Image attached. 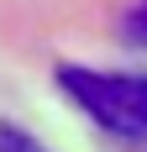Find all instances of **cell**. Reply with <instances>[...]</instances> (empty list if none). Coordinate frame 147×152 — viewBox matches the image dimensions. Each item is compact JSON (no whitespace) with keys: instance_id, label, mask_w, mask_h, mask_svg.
Instances as JSON below:
<instances>
[{"instance_id":"6da1fadb","label":"cell","mask_w":147,"mask_h":152,"mask_svg":"<svg viewBox=\"0 0 147 152\" xmlns=\"http://www.w3.org/2000/svg\"><path fill=\"white\" fill-rule=\"evenodd\" d=\"M58 84L74 105H84L110 137L147 142V74H100V68H79L63 63Z\"/></svg>"},{"instance_id":"7a4b0ae2","label":"cell","mask_w":147,"mask_h":152,"mask_svg":"<svg viewBox=\"0 0 147 152\" xmlns=\"http://www.w3.org/2000/svg\"><path fill=\"white\" fill-rule=\"evenodd\" d=\"M0 152H47V147H42V142H32L21 126H5V121H0Z\"/></svg>"},{"instance_id":"3957f363","label":"cell","mask_w":147,"mask_h":152,"mask_svg":"<svg viewBox=\"0 0 147 152\" xmlns=\"http://www.w3.org/2000/svg\"><path fill=\"white\" fill-rule=\"evenodd\" d=\"M121 31L132 37L137 47H147V0H137L132 11H126V21H121Z\"/></svg>"}]
</instances>
